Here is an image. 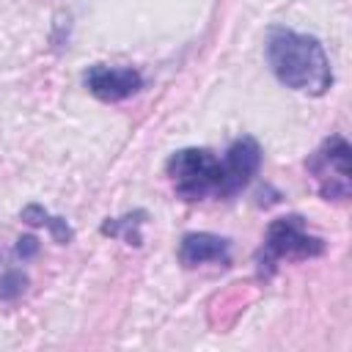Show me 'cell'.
Segmentation results:
<instances>
[{"label":"cell","instance_id":"4","mask_svg":"<svg viewBox=\"0 0 352 352\" xmlns=\"http://www.w3.org/2000/svg\"><path fill=\"white\" fill-rule=\"evenodd\" d=\"M308 170L314 173L319 192L327 201H344L349 195L352 176V151L341 135H330L308 160Z\"/></svg>","mask_w":352,"mask_h":352},{"label":"cell","instance_id":"8","mask_svg":"<svg viewBox=\"0 0 352 352\" xmlns=\"http://www.w3.org/2000/svg\"><path fill=\"white\" fill-rule=\"evenodd\" d=\"M146 209H135V212H129V214H124V217H107L104 223H102V234L104 236H121L126 245H140L143 242V236H140V226L146 223Z\"/></svg>","mask_w":352,"mask_h":352},{"label":"cell","instance_id":"2","mask_svg":"<svg viewBox=\"0 0 352 352\" xmlns=\"http://www.w3.org/2000/svg\"><path fill=\"white\" fill-rule=\"evenodd\" d=\"M322 253L324 242L305 231V220L300 214H286L267 226L264 245L258 253V272L270 275L275 261L280 258H314Z\"/></svg>","mask_w":352,"mask_h":352},{"label":"cell","instance_id":"11","mask_svg":"<svg viewBox=\"0 0 352 352\" xmlns=\"http://www.w3.org/2000/svg\"><path fill=\"white\" fill-rule=\"evenodd\" d=\"M16 253H19L22 258H33V256L38 253V239H36V236H19V239H16Z\"/></svg>","mask_w":352,"mask_h":352},{"label":"cell","instance_id":"10","mask_svg":"<svg viewBox=\"0 0 352 352\" xmlns=\"http://www.w3.org/2000/svg\"><path fill=\"white\" fill-rule=\"evenodd\" d=\"M28 286V278L19 270H8L0 278V300H16Z\"/></svg>","mask_w":352,"mask_h":352},{"label":"cell","instance_id":"5","mask_svg":"<svg viewBox=\"0 0 352 352\" xmlns=\"http://www.w3.org/2000/svg\"><path fill=\"white\" fill-rule=\"evenodd\" d=\"M261 165V146L245 135L239 140H234L226 151V157L220 160V182H217V190L214 195L217 198H231L236 195L242 187H248V182L256 176Z\"/></svg>","mask_w":352,"mask_h":352},{"label":"cell","instance_id":"6","mask_svg":"<svg viewBox=\"0 0 352 352\" xmlns=\"http://www.w3.org/2000/svg\"><path fill=\"white\" fill-rule=\"evenodd\" d=\"M82 82H85V88L96 99H102V102H121V99H126V96L140 91L143 77H140L138 69H129V66L116 69V66L96 63V66H91L82 74Z\"/></svg>","mask_w":352,"mask_h":352},{"label":"cell","instance_id":"3","mask_svg":"<svg viewBox=\"0 0 352 352\" xmlns=\"http://www.w3.org/2000/svg\"><path fill=\"white\" fill-rule=\"evenodd\" d=\"M165 170L176 195L184 201H198L209 192L214 195L220 182V160L209 148H179L170 154Z\"/></svg>","mask_w":352,"mask_h":352},{"label":"cell","instance_id":"7","mask_svg":"<svg viewBox=\"0 0 352 352\" xmlns=\"http://www.w3.org/2000/svg\"><path fill=\"white\" fill-rule=\"evenodd\" d=\"M179 261L184 267H198L206 261H217V264H228L231 261V250H228V239L209 234V231H192L182 236L179 245Z\"/></svg>","mask_w":352,"mask_h":352},{"label":"cell","instance_id":"1","mask_svg":"<svg viewBox=\"0 0 352 352\" xmlns=\"http://www.w3.org/2000/svg\"><path fill=\"white\" fill-rule=\"evenodd\" d=\"M267 60L275 77L300 94L322 96L333 85L330 60L319 38L294 33L286 28H272L267 36Z\"/></svg>","mask_w":352,"mask_h":352},{"label":"cell","instance_id":"9","mask_svg":"<svg viewBox=\"0 0 352 352\" xmlns=\"http://www.w3.org/2000/svg\"><path fill=\"white\" fill-rule=\"evenodd\" d=\"M22 220H25L28 226H47L50 234H52V239H55L58 245H69V242L74 239V231L69 228V223H66L63 217L47 214L38 204H28V206L22 209Z\"/></svg>","mask_w":352,"mask_h":352}]
</instances>
